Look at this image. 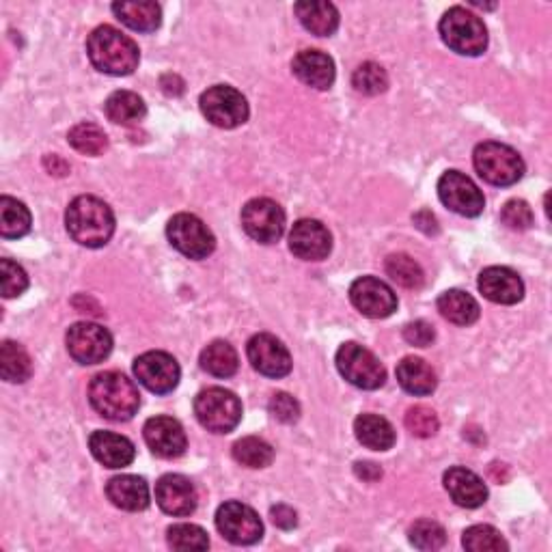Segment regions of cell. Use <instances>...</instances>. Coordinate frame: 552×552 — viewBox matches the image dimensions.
<instances>
[{"label":"cell","instance_id":"6da1fadb","mask_svg":"<svg viewBox=\"0 0 552 552\" xmlns=\"http://www.w3.org/2000/svg\"><path fill=\"white\" fill-rule=\"evenodd\" d=\"M65 225L69 236L80 246L100 248L113 238L115 214L102 199L82 195L69 203L65 212Z\"/></svg>","mask_w":552,"mask_h":552},{"label":"cell","instance_id":"7a4b0ae2","mask_svg":"<svg viewBox=\"0 0 552 552\" xmlns=\"http://www.w3.org/2000/svg\"><path fill=\"white\" fill-rule=\"evenodd\" d=\"M87 54L93 67L108 76H128L141 61V52H138L134 39L108 24L98 26L89 35Z\"/></svg>","mask_w":552,"mask_h":552},{"label":"cell","instance_id":"3957f363","mask_svg":"<svg viewBox=\"0 0 552 552\" xmlns=\"http://www.w3.org/2000/svg\"><path fill=\"white\" fill-rule=\"evenodd\" d=\"M89 402L108 421H130L141 406L136 384L119 371H104L89 384Z\"/></svg>","mask_w":552,"mask_h":552},{"label":"cell","instance_id":"277c9868","mask_svg":"<svg viewBox=\"0 0 552 552\" xmlns=\"http://www.w3.org/2000/svg\"><path fill=\"white\" fill-rule=\"evenodd\" d=\"M445 44L462 57H479L488 48V29L479 16L464 7H451L438 24Z\"/></svg>","mask_w":552,"mask_h":552},{"label":"cell","instance_id":"5b68a950","mask_svg":"<svg viewBox=\"0 0 552 552\" xmlns=\"http://www.w3.org/2000/svg\"><path fill=\"white\" fill-rule=\"evenodd\" d=\"M195 414L207 432L229 434L242 421V404L236 393L212 386L197 395Z\"/></svg>","mask_w":552,"mask_h":552},{"label":"cell","instance_id":"8992f818","mask_svg":"<svg viewBox=\"0 0 552 552\" xmlns=\"http://www.w3.org/2000/svg\"><path fill=\"white\" fill-rule=\"evenodd\" d=\"M473 164L483 182L492 186H514L524 175V162L520 154L503 143L477 145Z\"/></svg>","mask_w":552,"mask_h":552},{"label":"cell","instance_id":"52a82bcc","mask_svg":"<svg viewBox=\"0 0 552 552\" xmlns=\"http://www.w3.org/2000/svg\"><path fill=\"white\" fill-rule=\"evenodd\" d=\"M339 374L363 391H376L386 382L380 358L358 343H343L337 352Z\"/></svg>","mask_w":552,"mask_h":552},{"label":"cell","instance_id":"ba28073f","mask_svg":"<svg viewBox=\"0 0 552 552\" xmlns=\"http://www.w3.org/2000/svg\"><path fill=\"white\" fill-rule=\"evenodd\" d=\"M201 113L216 128L233 130L248 119V102L244 95L229 85L210 87L201 95Z\"/></svg>","mask_w":552,"mask_h":552},{"label":"cell","instance_id":"9c48e42d","mask_svg":"<svg viewBox=\"0 0 552 552\" xmlns=\"http://www.w3.org/2000/svg\"><path fill=\"white\" fill-rule=\"evenodd\" d=\"M167 236L173 248L188 259H205L216 248L214 233L195 214H175L167 225Z\"/></svg>","mask_w":552,"mask_h":552},{"label":"cell","instance_id":"30bf717a","mask_svg":"<svg viewBox=\"0 0 552 552\" xmlns=\"http://www.w3.org/2000/svg\"><path fill=\"white\" fill-rule=\"evenodd\" d=\"M67 352L80 365H98L113 352V337L100 324L78 322L65 335Z\"/></svg>","mask_w":552,"mask_h":552},{"label":"cell","instance_id":"8fae6325","mask_svg":"<svg viewBox=\"0 0 552 552\" xmlns=\"http://www.w3.org/2000/svg\"><path fill=\"white\" fill-rule=\"evenodd\" d=\"M216 527L225 540L238 546H251L264 535V522L259 520L255 509L238 501H229L218 507Z\"/></svg>","mask_w":552,"mask_h":552},{"label":"cell","instance_id":"7c38bea8","mask_svg":"<svg viewBox=\"0 0 552 552\" xmlns=\"http://www.w3.org/2000/svg\"><path fill=\"white\" fill-rule=\"evenodd\" d=\"M438 197L451 212L466 218L479 216L483 207H486L483 192L471 177H466L460 171H447L438 179Z\"/></svg>","mask_w":552,"mask_h":552},{"label":"cell","instance_id":"4fadbf2b","mask_svg":"<svg viewBox=\"0 0 552 552\" xmlns=\"http://www.w3.org/2000/svg\"><path fill=\"white\" fill-rule=\"evenodd\" d=\"M244 231L259 244H272L281 240L285 231L283 207L272 199H253L242 210Z\"/></svg>","mask_w":552,"mask_h":552},{"label":"cell","instance_id":"5bb4252c","mask_svg":"<svg viewBox=\"0 0 552 552\" xmlns=\"http://www.w3.org/2000/svg\"><path fill=\"white\" fill-rule=\"evenodd\" d=\"M134 376L147 391L167 395L179 384L182 369L167 352H145L134 361Z\"/></svg>","mask_w":552,"mask_h":552},{"label":"cell","instance_id":"9a60e30c","mask_svg":"<svg viewBox=\"0 0 552 552\" xmlns=\"http://www.w3.org/2000/svg\"><path fill=\"white\" fill-rule=\"evenodd\" d=\"M352 305L371 320H384L397 311V296L393 289L376 276H361L350 287Z\"/></svg>","mask_w":552,"mask_h":552},{"label":"cell","instance_id":"2e32d148","mask_svg":"<svg viewBox=\"0 0 552 552\" xmlns=\"http://www.w3.org/2000/svg\"><path fill=\"white\" fill-rule=\"evenodd\" d=\"M248 361L266 378H285L292 371V356L274 335L259 333L246 345Z\"/></svg>","mask_w":552,"mask_h":552},{"label":"cell","instance_id":"e0dca14e","mask_svg":"<svg viewBox=\"0 0 552 552\" xmlns=\"http://www.w3.org/2000/svg\"><path fill=\"white\" fill-rule=\"evenodd\" d=\"M145 443L151 449V453L164 460L179 458L188 447L186 432L179 421L171 417H154L149 419L143 427Z\"/></svg>","mask_w":552,"mask_h":552},{"label":"cell","instance_id":"ac0fdd59","mask_svg":"<svg viewBox=\"0 0 552 552\" xmlns=\"http://www.w3.org/2000/svg\"><path fill=\"white\" fill-rule=\"evenodd\" d=\"M289 248L296 257L305 261H322L330 255L333 238L320 220L302 218L289 231Z\"/></svg>","mask_w":552,"mask_h":552},{"label":"cell","instance_id":"d6986e66","mask_svg":"<svg viewBox=\"0 0 552 552\" xmlns=\"http://www.w3.org/2000/svg\"><path fill=\"white\" fill-rule=\"evenodd\" d=\"M156 501L164 514L190 516L197 509L199 496L192 481L184 475H164L156 483Z\"/></svg>","mask_w":552,"mask_h":552},{"label":"cell","instance_id":"ffe728a7","mask_svg":"<svg viewBox=\"0 0 552 552\" xmlns=\"http://www.w3.org/2000/svg\"><path fill=\"white\" fill-rule=\"evenodd\" d=\"M479 292L496 305H516L524 296V283L514 270L492 266L479 274Z\"/></svg>","mask_w":552,"mask_h":552},{"label":"cell","instance_id":"44dd1931","mask_svg":"<svg viewBox=\"0 0 552 552\" xmlns=\"http://www.w3.org/2000/svg\"><path fill=\"white\" fill-rule=\"evenodd\" d=\"M292 72L307 87L326 91L335 82V61L322 50H302L292 61Z\"/></svg>","mask_w":552,"mask_h":552},{"label":"cell","instance_id":"7402d4cb","mask_svg":"<svg viewBox=\"0 0 552 552\" xmlns=\"http://www.w3.org/2000/svg\"><path fill=\"white\" fill-rule=\"evenodd\" d=\"M445 490L460 507L475 509L488 499V488L479 475L464 466H453L445 473Z\"/></svg>","mask_w":552,"mask_h":552},{"label":"cell","instance_id":"603a6c76","mask_svg":"<svg viewBox=\"0 0 552 552\" xmlns=\"http://www.w3.org/2000/svg\"><path fill=\"white\" fill-rule=\"evenodd\" d=\"M89 449L93 458L106 468H126L136 458V449L130 440L115 432H93L89 438Z\"/></svg>","mask_w":552,"mask_h":552},{"label":"cell","instance_id":"cb8c5ba5","mask_svg":"<svg viewBox=\"0 0 552 552\" xmlns=\"http://www.w3.org/2000/svg\"><path fill=\"white\" fill-rule=\"evenodd\" d=\"M106 494L110 503L123 512H143L149 507V486L143 477L119 475L108 481Z\"/></svg>","mask_w":552,"mask_h":552},{"label":"cell","instance_id":"d4e9b609","mask_svg":"<svg viewBox=\"0 0 552 552\" xmlns=\"http://www.w3.org/2000/svg\"><path fill=\"white\" fill-rule=\"evenodd\" d=\"M395 376L399 386H402L406 393L417 397L432 395L438 384L434 369L427 365L423 358H414V356H406L402 363H397Z\"/></svg>","mask_w":552,"mask_h":552},{"label":"cell","instance_id":"484cf974","mask_svg":"<svg viewBox=\"0 0 552 552\" xmlns=\"http://www.w3.org/2000/svg\"><path fill=\"white\" fill-rule=\"evenodd\" d=\"M354 434L358 443L371 451H389L395 445L393 425L380 414H361L354 421Z\"/></svg>","mask_w":552,"mask_h":552},{"label":"cell","instance_id":"4316f807","mask_svg":"<svg viewBox=\"0 0 552 552\" xmlns=\"http://www.w3.org/2000/svg\"><path fill=\"white\" fill-rule=\"evenodd\" d=\"M113 13L117 20L138 33H154L162 22V9L158 3L151 0H141V3H115Z\"/></svg>","mask_w":552,"mask_h":552},{"label":"cell","instance_id":"83f0119b","mask_svg":"<svg viewBox=\"0 0 552 552\" xmlns=\"http://www.w3.org/2000/svg\"><path fill=\"white\" fill-rule=\"evenodd\" d=\"M436 307L440 315L455 326H471L479 320L481 313L479 302L471 294L462 292V289H449V292L440 294Z\"/></svg>","mask_w":552,"mask_h":552},{"label":"cell","instance_id":"f1b7e54d","mask_svg":"<svg viewBox=\"0 0 552 552\" xmlns=\"http://www.w3.org/2000/svg\"><path fill=\"white\" fill-rule=\"evenodd\" d=\"M298 20L317 37H330L339 29V11L333 3H296Z\"/></svg>","mask_w":552,"mask_h":552},{"label":"cell","instance_id":"f546056e","mask_svg":"<svg viewBox=\"0 0 552 552\" xmlns=\"http://www.w3.org/2000/svg\"><path fill=\"white\" fill-rule=\"evenodd\" d=\"M106 117L117 126H136L147 115V106L143 98L132 91H115L104 104Z\"/></svg>","mask_w":552,"mask_h":552},{"label":"cell","instance_id":"4dcf8cb0","mask_svg":"<svg viewBox=\"0 0 552 552\" xmlns=\"http://www.w3.org/2000/svg\"><path fill=\"white\" fill-rule=\"evenodd\" d=\"M0 374L5 382L22 384L33 374V361L29 352H26L16 341H3L0 345Z\"/></svg>","mask_w":552,"mask_h":552},{"label":"cell","instance_id":"1f68e13d","mask_svg":"<svg viewBox=\"0 0 552 552\" xmlns=\"http://www.w3.org/2000/svg\"><path fill=\"white\" fill-rule=\"evenodd\" d=\"M238 367V352L227 341H214L201 352V369L214 378H231Z\"/></svg>","mask_w":552,"mask_h":552},{"label":"cell","instance_id":"d6a6232c","mask_svg":"<svg viewBox=\"0 0 552 552\" xmlns=\"http://www.w3.org/2000/svg\"><path fill=\"white\" fill-rule=\"evenodd\" d=\"M31 231V212L22 201L13 197L0 199V236L7 240L24 238Z\"/></svg>","mask_w":552,"mask_h":552},{"label":"cell","instance_id":"836d02e7","mask_svg":"<svg viewBox=\"0 0 552 552\" xmlns=\"http://www.w3.org/2000/svg\"><path fill=\"white\" fill-rule=\"evenodd\" d=\"M67 143L85 156H100L108 147V136L95 123H78V126L69 130Z\"/></svg>","mask_w":552,"mask_h":552},{"label":"cell","instance_id":"e575fe53","mask_svg":"<svg viewBox=\"0 0 552 552\" xmlns=\"http://www.w3.org/2000/svg\"><path fill=\"white\" fill-rule=\"evenodd\" d=\"M233 460L246 468H266L274 460V449L257 436H246L233 445Z\"/></svg>","mask_w":552,"mask_h":552},{"label":"cell","instance_id":"d590c367","mask_svg":"<svg viewBox=\"0 0 552 552\" xmlns=\"http://www.w3.org/2000/svg\"><path fill=\"white\" fill-rule=\"evenodd\" d=\"M386 274H389L397 285L408 289H419L425 281L423 268L410 255H404V253L391 255L386 259Z\"/></svg>","mask_w":552,"mask_h":552},{"label":"cell","instance_id":"8d00e7d4","mask_svg":"<svg viewBox=\"0 0 552 552\" xmlns=\"http://www.w3.org/2000/svg\"><path fill=\"white\" fill-rule=\"evenodd\" d=\"M462 544L466 550L473 552H499L509 548L501 531H496L490 524H475V527L466 529Z\"/></svg>","mask_w":552,"mask_h":552},{"label":"cell","instance_id":"74e56055","mask_svg":"<svg viewBox=\"0 0 552 552\" xmlns=\"http://www.w3.org/2000/svg\"><path fill=\"white\" fill-rule=\"evenodd\" d=\"M352 85L358 93L380 95L389 89V74L384 72L382 65L369 61L356 67V72L352 76Z\"/></svg>","mask_w":552,"mask_h":552},{"label":"cell","instance_id":"f35d334b","mask_svg":"<svg viewBox=\"0 0 552 552\" xmlns=\"http://www.w3.org/2000/svg\"><path fill=\"white\" fill-rule=\"evenodd\" d=\"M167 542L175 550H207L210 537L197 524H173L167 531Z\"/></svg>","mask_w":552,"mask_h":552},{"label":"cell","instance_id":"ab89813d","mask_svg":"<svg viewBox=\"0 0 552 552\" xmlns=\"http://www.w3.org/2000/svg\"><path fill=\"white\" fill-rule=\"evenodd\" d=\"M410 544L419 550H438L447 542V533L434 520H417L408 531Z\"/></svg>","mask_w":552,"mask_h":552},{"label":"cell","instance_id":"60d3db41","mask_svg":"<svg viewBox=\"0 0 552 552\" xmlns=\"http://www.w3.org/2000/svg\"><path fill=\"white\" fill-rule=\"evenodd\" d=\"M438 417L432 408L414 406L406 412V427L412 436L430 438L438 432Z\"/></svg>","mask_w":552,"mask_h":552},{"label":"cell","instance_id":"b9f144b4","mask_svg":"<svg viewBox=\"0 0 552 552\" xmlns=\"http://www.w3.org/2000/svg\"><path fill=\"white\" fill-rule=\"evenodd\" d=\"M0 283H3V296L16 298L26 292L29 287V276H26L24 268L18 266L16 261L3 259L0 261Z\"/></svg>","mask_w":552,"mask_h":552},{"label":"cell","instance_id":"7bdbcfd3","mask_svg":"<svg viewBox=\"0 0 552 552\" xmlns=\"http://www.w3.org/2000/svg\"><path fill=\"white\" fill-rule=\"evenodd\" d=\"M501 220L509 227L516 231H524L533 225V212L527 201H507L501 210Z\"/></svg>","mask_w":552,"mask_h":552},{"label":"cell","instance_id":"ee69618b","mask_svg":"<svg viewBox=\"0 0 552 552\" xmlns=\"http://www.w3.org/2000/svg\"><path fill=\"white\" fill-rule=\"evenodd\" d=\"M270 414L281 423H296L300 417V404L289 393H276L270 399Z\"/></svg>","mask_w":552,"mask_h":552},{"label":"cell","instance_id":"f6af8a7d","mask_svg":"<svg viewBox=\"0 0 552 552\" xmlns=\"http://www.w3.org/2000/svg\"><path fill=\"white\" fill-rule=\"evenodd\" d=\"M404 339L410 345H417V348H427V345H432V341L436 339V333L430 324L417 320L404 328Z\"/></svg>","mask_w":552,"mask_h":552},{"label":"cell","instance_id":"bcb514c9","mask_svg":"<svg viewBox=\"0 0 552 552\" xmlns=\"http://www.w3.org/2000/svg\"><path fill=\"white\" fill-rule=\"evenodd\" d=\"M270 516H272V522L276 524V527L279 529H294L296 524H298V516L292 507H287V505H276L270 509Z\"/></svg>","mask_w":552,"mask_h":552},{"label":"cell","instance_id":"7dc6e473","mask_svg":"<svg viewBox=\"0 0 552 552\" xmlns=\"http://www.w3.org/2000/svg\"><path fill=\"white\" fill-rule=\"evenodd\" d=\"M160 85H162V89H164V93H167V95H182L184 93V80L179 78V76H175V74L162 76Z\"/></svg>","mask_w":552,"mask_h":552},{"label":"cell","instance_id":"c3c4849f","mask_svg":"<svg viewBox=\"0 0 552 552\" xmlns=\"http://www.w3.org/2000/svg\"><path fill=\"white\" fill-rule=\"evenodd\" d=\"M356 475L367 479V481H376V479L382 477V471L376 464H371V462H358L356 464Z\"/></svg>","mask_w":552,"mask_h":552},{"label":"cell","instance_id":"681fc988","mask_svg":"<svg viewBox=\"0 0 552 552\" xmlns=\"http://www.w3.org/2000/svg\"><path fill=\"white\" fill-rule=\"evenodd\" d=\"M44 167L50 171V175H67L69 173V164L65 160H61L59 156H46Z\"/></svg>","mask_w":552,"mask_h":552}]
</instances>
